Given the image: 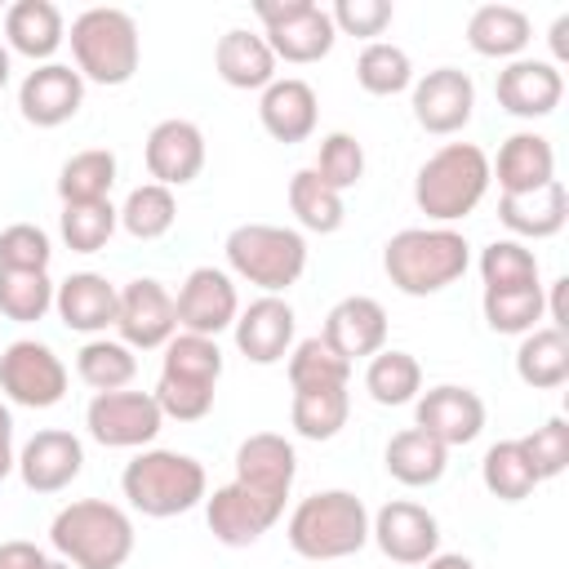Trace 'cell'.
I'll list each match as a JSON object with an SVG mask.
<instances>
[{
	"label": "cell",
	"instance_id": "1",
	"mask_svg": "<svg viewBox=\"0 0 569 569\" xmlns=\"http://www.w3.org/2000/svg\"><path fill=\"white\" fill-rule=\"evenodd\" d=\"M471 267V244L453 227H405L382 244V271L387 280L409 293L427 298L462 280Z\"/></svg>",
	"mask_w": 569,
	"mask_h": 569
},
{
	"label": "cell",
	"instance_id": "2",
	"mask_svg": "<svg viewBox=\"0 0 569 569\" xmlns=\"http://www.w3.org/2000/svg\"><path fill=\"white\" fill-rule=\"evenodd\" d=\"M49 542L71 569H120L133 556V520L116 502L76 498L53 516Z\"/></svg>",
	"mask_w": 569,
	"mask_h": 569
},
{
	"label": "cell",
	"instance_id": "3",
	"mask_svg": "<svg viewBox=\"0 0 569 569\" xmlns=\"http://www.w3.org/2000/svg\"><path fill=\"white\" fill-rule=\"evenodd\" d=\"M489 156L476 142H445L440 151H431L413 178V204L436 222L449 227L458 218H467L485 191H489Z\"/></svg>",
	"mask_w": 569,
	"mask_h": 569
},
{
	"label": "cell",
	"instance_id": "4",
	"mask_svg": "<svg viewBox=\"0 0 569 569\" xmlns=\"http://www.w3.org/2000/svg\"><path fill=\"white\" fill-rule=\"evenodd\" d=\"M120 489H124L133 511H142L151 520H169V516H182V511L204 502L209 476L191 453L142 449V453H133V462H124Z\"/></svg>",
	"mask_w": 569,
	"mask_h": 569
},
{
	"label": "cell",
	"instance_id": "5",
	"mask_svg": "<svg viewBox=\"0 0 569 569\" xmlns=\"http://www.w3.org/2000/svg\"><path fill=\"white\" fill-rule=\"evenodd\" d=\"M67 40H71V58H76L80 80H93L107 89L129 84L138 62H142V36H138L133 13L111 9V4H93V9L76 13Z\"/></svg>",
	"mask_w": 569,
	"mask_h": 569
},
{
	"label": "cell",
	"instance_id": "6",
	"mask_svg": "<svg viewBox=\"0 0 569 569\" xmlns=\"http://www.w3.org/2000/svg\"><path fill=\"white\" fill-rule=\"evenodd\" d=\"M284 533L302 560H342L369 542V511L351 489H320L293 507Z\"/></svg>",
	"mask_w": 569,
	"mask_h": 569
},
{
	"label": "cell",
	"instance_id": "7",
	"mask_svg": "<svg viewBox=\"0 0 569 569\" xmlns=\"http://www.w3.org/2000/svg\"><path fill=\"white\" fill-rule=\"evenodd\" d=\"M222 249H227V267L240 280L258 284L262 293H284L307 271V240L293 227L240 222V227H231Z\"/></svg>",
	"mask_w": 569,
	"mask_h": 569
},
{
	"label": "cell",
	"instance_id": "8",
	"mask_svg": "<svg viewBox=\"0 0 569 569\" xmlns=\"http://www.w3.org/2000/svg\"><path fill=\"white\" fill-rule=\"evenodd\" d=\"M253 13L262 22V40L276 53V62H293V67L320 62L338 40L329 9H320L316 0H258Z\"/></svg>",
	"mask_w": 569,
	"mask_h": 569
},
{
	"label": "cell",
	"instance_id": "9",
	"mask_svg": "<svg viewBox=\"0 0 569 569\" xmlns=\"http://www.w3.org/2000/svg\"><path fill=\"white\" fill-rule=\"evenodd\" d=\"M0 391L22 409H53L67 396V365L49 342L18 338L0 351Z\"/></svg>",
	"mask_w": 569,
	"mask_h": 569
},
{
	"label": "cell",
	"instance_id": "10",
	"mask_svg": "<svg viewBox=\"0 0 569 569\" xmlns=\"http://www.w3.org/2000/svg\"><path fill=\"white\" fill-rule=\"evenodd\" d=\"M84 427L102 449H147L160 436L164 413L151 391H93Z\"/></svg>",
	"mask_w": 569,
	"mask_h": 569
},
{
	"label": "cell",
	"instance_id": "11",
	"mask_svg": "<svg viewBox=\"0 0 569 569\" xmlns=\"http://www.w3.org/2000/svg\"><path fill=\"white\" fill-rule=\"evenodd\" d=\"M124 347L133 351H156L164 347L173 333H178V311H173V293L151 280V276H138L129 284H120V302H116V325Z\"/></svg>",
	"mask_w": 569,
	"mask_h": 569
},
{
	"label": "cell",
	"instance_id": "12",
	"mask_svg": "<svg viewBox=\"0 0 569 569\" xmlns=\"http://www.w3.org/2000/svg\"><path fill=\"white\" fill-rule=\"evenodd\" d=\"M280 516H284V502H276V498H267L240 480L204 493V520L222 547H253Z\"/></svg>",
	"mask_w": 569,
	"mask_h": 569
},
{
	"label": "cell",
	"instance_id": "13",
	"mask_svg": "<svg viewBox=\"0 0 569 569\" xmlns=\"http://www.w3.org/2000/svg\"><path fill=\"white\" fill-rule=\"evenodd\" d=\"M173 311H178V329H182V333L218 338V333L231 329L236 316H240L236 280H231L222 267H196V271H187L182 289H178V298H173Z\"/></svg>",
	"mask_w": 569,
	"mask_h": 569
},
{
	"label": "cell",
	"instance_id": "14",
	"mask_svg": "<svg viewBox=\"0 0 569 569\" xmlns=\"http://www.w3.org/2000/svg\"><path fill=\"white\" fill-rule=\"evenodd\" d=\"M369 538L378 542V551L396 565H422L440 551V520L409 502V498H396V502H382L378 516H369Z\"/></svg>",
	"mask_w": 569,
	"mask_h": 569
},
{
	"label": "cell",
	"instance_id": "15",
	"mask_svg": "<svg viewBox=\"0 0 569 569\" xmlns=\"http://www.w3.org/2000/svg\"><path fill=\"white\" fill-rule=\"evenodd\" d=\"M409 107H413V120H418L427 133L449 138V133L467 129V120H471V111H476V84H471V76L458 71V67H436V71H427L422 80H413Z\"/></svg>",
	"mask_w": 569,
	"mask_h": 569
},
{
	"label": "cell",
	"instance_id": "16",
	"mask_svg": "<svg viewBox=\"0 0 569 569\" xmlns=\"http://www.w3.org/2000/svg\"><path fill=\"white\" fill-rule=\"evenodd\" d=\"M493 93H498V107L507 116H520V120H542L560 107L565 98V76L556 62L547 58H516L498 71L493 80Z\"/></svg>",
	"mask_w": 569,
	"mask_h": 569
},
{
	"label": "cell",
	"instance_id": "17",
	"mask_svg": "<svg viewBox=\"0 0 569 569\" xmlns=\"http://www.w3.org/2000/svg\"><path fill=\"white\" fill-rule=\"evenodd\" d=\"M84 102V80L76 67L67 62H40L36 71H27V80L18 84V111L27 124L36 129H58L67 124Z\"/></svg>",
	"mask_w": 569,
	"mask_h": 569
},
{
	"label": "cell",
	"instance_id": "18",
	"mask_svg": "<svg viewBox=\"0 0 569 569\" xmlns=\"http://www.w3.org/2000/svg\"><path fill=\"white\" fill-rule=\"evenodd\" d=\"M142 160H147L151 182H160V187H169V191L196 182L200 169H204V133H200V124H191V120H182V116L160 120V124L147 133Z\"/></svg>",
	"mask_w": 569,
	"mask_h": 569
},
{
	"label": "cell",
	"instance_id": "19",
	"mask_svg": "<svg viewBox=\"0 0 569 569\" xmlns=\"http://www.w3.org/2000/svg\"><path fill=\"white\" fill-rule=\"evenodd\" d=\"M413 427H422L427 436H436L445 449L471 445V440L485 431V400H480L471 387L440 382V387H431V391L418 396Z\"/></svg>",
	"mask_w": 569,
	"mask_h": 569
},
{
	"label": "cell",
	"instance_id": "20",
	"mask_svg": "<svg viewBox=\"0 0 569 569\" xmlns=\"http://www.w3.org/2000/svg\"><path fill=\"white\" fill-rule=\"evenodd\" d=\"M13 471L22 476V485L31 493H62L84 471V445H80V436L62 431V427H44L22 445Z\"/></svg>",
	"mask_w": 569,
	"mask_h": 569
},
{
	"label": "cell",
	"instance_id": "21",
	"mask_svg": "<svg viewBox=\"0 0 569 569\" xmlns=\"http://www.w3.org/2000/svg\"><path fill=\"white\" fill-rule=\"evenodd\" d=\"M293 329H298V316H293V307H289L280 293L253 298V302L236 316V325H231L240 356L253 360V365H276V360H284L289 347H293Z\"/></svg>",
	"mask_w": 569,
	"mask_h": 569
},
{
	"label": "cell",
	"instance_id": "22",
	"mask_svg": "<svg viewBox=\"0 0 569 569\" xmlns=\"http://www.w3.org/2000/svg\"><path fill=\"white\" fill-rule=\"evenodd\" d=\"M320 338H325L342 360L356 365V360L382 351V342H387V311H382L378 298H369V293H351V298H342V302L329 307Z\"/></svg>",
	"mask_w": 569,
	"mask_h": 569
},
{
	"label": "cell",
	"instance_id": "23",
	"mask_svg": "<svg viewBox=\"0 0 569 569\" xmlns=\"http://www.w3.org/2000/svg\"><path fill=\"white\" fill-rule=\"evenodd\" d=\"M116 302H120V289L98 276V271H71L58 289H53V311L67 329L76 333H107L116 325Z\"/></svg>",
	"mask_w": 569,
	"mask_h": 569
},
{
	"label": "cell",
	"instance_id": "24",
	"mask_svg": "<svg viewBox=\"0 0 569 569\" xmlns=\"http://www.w3.org/2000/svg\"><path fill=\"white\" fill-rule=\"evenodd\" d=\"M293 476H298V453L284 436L276 431H253L249 440H240L236 449V480L284 502L289 489H293Z\"/></svg>",
	"mask_w": 569,
	"mask_h": 569
},
{
	"label": "cell",
	"instance_id": "25",
	"mask_svg": "<svg viewBox=\"0 0 569 569\" xmlns=\"http://www.w3.org/2000/svg\"><path fill=\"white\" fill-rule=\"evenodd\" d=\"M316 116H320L316 89L298 76H284V80L276 76L258 98V120L276 142H307L316 133Z\"/></svg>",
	"mask_w": 569,
	"mask_h": 569
},
{
	"label": "cell",
	"instance_id": "26",
	"mask_svg": "<svg viewBox=\"0 0 569 569\" xmlns=\"http://www.w3.org/2000/svg\"><path fill=\"white\" fill-rule=\"evenodd\" d=\"M498 222L511 231V240H547L569 222V191L560 178H551L538 191L498 196Z\"/></svg>",
	"mask_w": 569,
	"mask_h": 569
},
{
	"label": "cell",
	"instance_id": "27",
	"mask_svg": "<svg viewBox=\"0 0 569 569\" xmlns=\"http://www.w3.org/2000/svg\"><path fill=\"white\" fill-rule=\"evenodd\" d=\"M62 40H67V22L53 0H13L4 9V49L31 62H49Z\"/></svg>",
	"mask_w": 569,
	"mask_h": 569
},
{
	"label": "cell",
	"instance_id": "28",
	"mask_svg": "<svg viewBox=\"0 0 569 569\" xmlns=\"http://www.w3.org/2000/svg\"><path fill=\"white\" fill-rule=\"evenodd\" d=\"M489 178H498L502 196H520V191H538L556 178V151L542 133L520 129L498 147V164H489Z\"/></svg>",
	"mask_w": 569,
	"mask_h": 569
},
{
	"label": "cell",
	"instance_id": "29",
	"mask_svg": "<svg viewBox=\"0 0 569 569\" xmlns=\"http://www.w3.org/2000/svg\"><path fill=\"white\" fill-rule=\"evenodd\" d=\"M213 67L231 89H267L276 80V53L258 31H244V27H231L227 36H218Z\"/></svg>",
	"mask_w": 569,
	"mask_h": 569
},
{
	"label": "cell",
	"instance_id": "30",
	"mask_svg": "<svg viewBox=\"0 0 569 569\" xmlns=\"http://www.w3.org/2000/svg\"><path fill=\"white\" fill-rule=\"evenodd\" d=\"M529 40H533V27H529L525 9H516V4H480L467 18V44L480 58H507V62H516Z\"/></svg>",
	"mask_w": 569,
	"mask_h": 569
},
{
	"label": "cell",
	"instance_id": "31",
	"mask_svg": "<svg viewBox=\"0 0 569 569\" xmlns=\"http://www.w3.org/2000/svg\"><path fill=\"white\" fill-rule=\"evenodd\" d=\"M382 462H387L391 480H400V485H409V489H427V485H436V480L445 476L449 449H445L436 436H427L422 427H405V431H396V436L387 440Z\"/></svg>",
	"mask_w": 569,
	"mask_h": 569
},
{
	"label": "cell",
	"instance_id": "32",
	"mask_svg": "<svg viewBox=\"0 0 569 569\" xmlns=\"http://www.w3.org/2000/svg\"><path fill=\"white\" fill-rule=\"evenodd\" d=\"M516 373L533 391L565 387L569 382V333L565 329H551V325L529 329L520 338V347H516Z\"/></svg>",
	"mask_w": 569,
	"mask_h": 569
},
{
	"label": "cell",
	"instance_id": "33",
	"mask_svg": "<svg viewBox=\"0 0 569 569\" xmlns=\"http://www.w3.org/2000/svg\"><path fill=\"white\" fill-rule=\"evenodd\" d=\"M160 378L164 382H187V387H218V378H222L218 338L173 333L164 342V356H160Z\"/></svg>",
	"mask_w": 569,
	"mask_h": 569
},
{
	"label": "cell",
	"instance_id": "34",
	"mask_svg": "<svg viewBox=\"0 0 569 569\" xmlns=\"http://www.w3.org/2000/svg\"><path fill=\"white\" fill-rule=\"evenodd\" d=\"M116 151L107 147H89L76 151L62 169H58V200L62 204H89V200H107L116 187Z\"/></svg>",
	"mask_w": 569,
	"mask_h": 569
},
{
	"label": "cell",
	"instance_id": "35",
	"mask_svg": "<svg viewBox=\"0 0 569 569\" xmlns=\"http://www.w3.org/2000/svg\"><path fill=\"white\" fill-rule=\"evenodd\" d=\"M76 373L93 391H124L138 373V356L120 338H89L76 351Z\"/></svg>",
	"mask_w": 569,
	"mask_h": 569
},
{
	"label": "cell",
	"instance_id": "36",
	"mask_svg": "<svg viewBox=\"0 0 569 569\" xmlns=\"http://www.w3.org/2000/svg\"><path fill=\"white\" fill-rule=\"evenodd\" d=\"M289 209H293V218L307 231H320V236H333L342 227V218H347L342 191H333L329 182H320L316 169H298L289 178Z\"/></svg>",
	"mask_w": 569,
	"mask_h": 569
},
{
	"label": "cell",
	"instance_id": "37",
	"mask_svg": "<svg viewBox=\"0 0 569 569\" xmlns=\"http://www.w3.org/2000/svg\"><path fill=\"white\" fill-rule=\"evenodd\" d=\"M351 413V396L347 387H320V391H293L289 405V422L302 440H333L347 427Z\"/></svg>",
	"mask_w": 569,
	"mask_h": 569
},
{
	"label": "cell",
	"instance_id": "38",
	"mask_svg": "<svg viewBox=\"0 0 569 569\" xmlns=\"http://www.w3.org/2000/svg\"><path fill=\"white\" fill-rule=\"evenodd\" d=\"M365 391L373 396V405H387V409L409 405L422 391V365L409 351H378V356H369Z\"/></svg>",
	"mask_w": 569,
	"mask_h": 569
},
{
	"label": "cell",
	"instance_id": "39",
	"mask_svg": "<svg viewBox=\"0 0 569 569\" xmlns=\"http://www.w3.org/2000/svg\"><path fill=\"white\" fill-rule=\"evenodd\" d=\"M356 80H360L365 93L391 98V93L413 89V62H409V53H405L400 44H391V40H369V44L360 49V58H356Z\"/></svg>",
	"mask_w": 569,
	"mask_h": 569
},
{
	"label": "cell",
	"instance_id": "40",
	"mask_svg": "<svg viewBox=\"0 0 569 569\" xmlns=\"http://www.w3.org/2000/svg\"><path fill=\"white\" fill-rule=\"evenodd\" d=\"M351 360H342L320 333L289 347V387L293 391H320V387H347Z\"/></svg>",
	"mask_w": 569,
	"mask_h": 569
},
{
	"label": "cell",
	"instance_id": "41",
	"mask_svg": "<svg viewBox=\"0 0 569 569\" xmlns=\"http://www.w3.org/2000/svg\"><path fill=\"white\" fill-rule=\"evenodd\" d=\"M480 480H485V489H489L498 502H520V498H529V493L542 485V480L533 476V467H529L520 440H498V445H489V453H485V462H480Z\"/></svg>",
	"mask_w": 569,
	"mask_h": 569
},
{
	"label": "cell",
	"instance_id": "42",
	"mask_svg": "<svg viewBox=\"0 0 569 569\" xmlns=\"http://www.w3.org/2000/svg\"><path fill=\"white\" fill-rule=\"evenodd\" d=\"M542 298H547L542 284H529V289H485L480 293V311H485V325L493 333H520L525 338L547 316Z\"/></svg>",
	"mask_w": 569,
	"mask_h": 569
},
{
	"label": "cell",
	"instance_id": "43",
	"mask_svg": "<svg viewBox=\"0 0 569 569\" xmlns=\"http://www.w3.org/2000/svg\"><path fill=\"white\" fill-rule=\"evenodd\" d=\"M178 218V200L169 187L160 182H142L124 196L120 204V227L133 236V240H160Z\"/></svg>",
	"mask_w": 569,
	"mask_h": 569
},
{
	"label": "cell",
	"instance_id": "44",
	"mask_svg": "<svg viewBox=\"0 0 569 569\" xmlns=\"http://www.w3.org/2000/svg\"><path fill=\"white\" fill-rule=\"evenodd\" d=\"M53 280L49 271H9L0 267V316L4 320H18V325H31V320H44V311L53 307Z\"/></svg>",
	"mask_w": 569,
	"mask_h": 569
},
{
	"label": "cell",
	"instance_id": "45",
	"mask_svg": "<svg viewBox=\"0 0 569 569\" xmlns=\"http://www.w3.org/2000/svg\"><path fill=\"white\" fill-rule=\"evenodd\" d=\"M58 227H62V240H67L71 253H98V249L116 236V227H120V209H116L111 200L62 204Z\"/></svg>",
	"mask_w": 569,
	"mask_h": 569
},
{
	"label": "cell",
	"instance_id": "46",
	"mask_svg": "<svg viewBox=\"0 0 569 569\" xmlns=\"http://www.w3.org/2000/svg\"><path fill=\"white\" fill-rule=\"evenodd\" d=\"M485 289H529L538 284V258L525 240H493L480 249Z\"/></svg>",
	"mask_w": 569,
	"mask_h": 569
},
{
	"label": "cell",
	"instance_id": "47",
	"mask_svg": "<svg viewBox=\"0 0 569 569\" xmlns=\"http://www.w3.org/2000/svg\"><path fill=\"white\" fill-rule=\"evenodd\" d=\"M311 169H316V178L329 182L333 191L356 187V182L365 178V147H360V138H356V133H342V129L325 133Z\"/></svg>",
	"mask_w": 569,
	"mask_h": 569
},
{
	"label": "cell",
	"instance_id": "48",
	"mask_svg": "<svg viewBox=\"0 0 569 569\" xmlns=\"http://www.w3.org/2000/svg\"><path fill=\"white\" fill-rule=\"evenodd\" d=\"M520 449H525V458H529L538 480H556L569 467V422L565 418H547L542 427L520 436Z\"/></svg>",
	"mask_w": 569,
	"mask_h": 569
},
{
	"label": "cell",
	"instance_id": "49",
	"mask_svg": "<svg viewBox=\"0 0 569 569\" xmlns=\"http://www.w3.org/2000/svg\"><path fill=\"white\" fill-rule=\"evenodd\" d=\"M49 258H53V244H49L44 227L13 222V227L0 231V267H9V271H49Z\"/></svg>",
	"mask_w": 569,
	"mask_h": 569
},
{
	"label": "cell",
	"instance_id": "50",
	"mask_svg": "<svg viewBox=\"0 0 569 569\" xmlns=\"http://www.w3.org/2000/svg\"><path fill=\"white\" fill-rule=\"evenodd\" d=\"M329 18H333V31H342V36H360V40L369 44L373 36L387 31V22H391V4H387V0H338V4L329 9Z\"/></svg>",
	"mask_w": 569,
	"mask_h": 569
},
{
	"label": "cell",
	"instance_id": "51",
	"mask_svg": "<svg viewBox=\"0 0 569 569\" xmlns=\"http://www.w3.org/2000/svg\"><path fill=\"white\" fill-rule=\"evenodd\" d=\"M0 569H49V556L27 538H9L0 542Z\"/></svg>",
	"mask_w": 569,
	"mask_h": 569
},
{
	"label": "cell",
	"instance_id": "52",
	"mask_svg": "<svg viewBox=\"0 0 569 569\" xmlns=\"http://www.w3.org/2000/svg\"><path fill=\"white\" fill-rule=\"evenodd\" d=\"M13 467H18V453H13V413H9V405L0 400V480H4Z\"/></svg>",
	"mask_w": 569,
	"mask_h": 569
},
{
	"label": "cell",
	"instance_id": "53",
	"mask_svg": "<svg viewBox=\"0 0 569 569\" xmlns=\"http://www.w3.org/2000/svg\"><path fill=\"white\" fill-rule=\"evenodd\" d=\"M565 289H569V276H560V280H551V298H542V307H547V320H551V329H565V333H569V311H565Z\"/></svg>",
	"mask_w": 569,
	"mask_h": 569
},
{
	"label": "cell",
	"instance_id": "54",
	"mask_svg": "<svg viewBox=\"0 0 569 569\" xmlns=\"http://www.w3.org/2000/svg\"><path fill=\"white\" fill-rule=\"evenodd\" d=\"M422 569H476V560L462 551H436L431 560H422Z\"/></svg>",
	"mask_w": 569,
	"mask_h": 569
},
{
	"label": "cell",
	"instance_id": "55",
	"mask_svg": "<svg viewBox=\"0 0 569 569\" xmlns=\"http://www.w3.org/2000/svg\"><path fill=\"white\" fill-rule=\"evenodd\" d=\"M569 13H560L556 22H551V53H556V62H565L569 58Z\"/></svg>",
	"mask_w": 569,
	"mask_h": 569
},
{
	"label": "cell",
	"instance_id": "56",
	"mask_svg": "<svg viewBox=\"0 0 569 569\" xmlns=\"http://www.w3.org/2000/svg\"><path fill=\"white\" fill-rule=\"evenodd\" d=\"M9 71H13V67H9V49H4V44H0V89H4V84H9Z\"/></svg>",
	"mask_w": 569,
	"mask_h": 569
},
{
	"label": "cell",
	"instance_id": "57",
	"mask_svg": "<svg viewBox=\"0 0 569 569\" xmlns=\"http://www.w3.org/2000/svg\"><path fill=\"white\" fill-rule=\"evenodd\" d=\"M49 569H71V565L67 560H49Z\"/></svg>",
	"mask_w": 569,
	"mask_h": 569
}]
</instances>
